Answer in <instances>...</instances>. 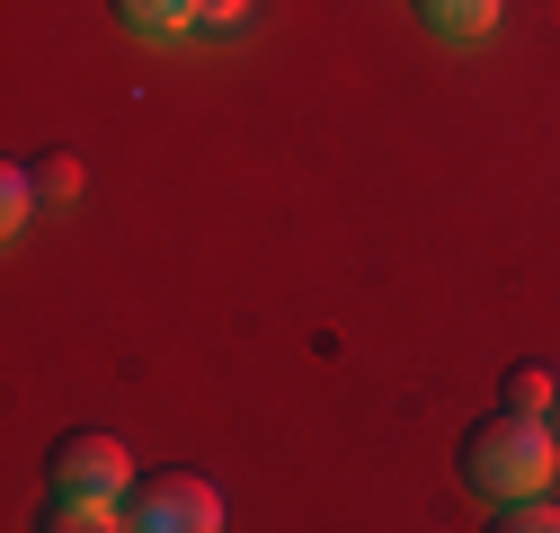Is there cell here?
I'll list each match as a JSON object with an SVG mask.
<instances>
[{
  "mask_svg": "<svg viewBox=\"0 0 560 533\" xmlns=\"http://www.w3.org/2000/svg\"><path fill=\"white\" fill-rule=\"evenodd\" d=\"M551 462H560V436H551V418H525V410H499L463 436V481L499 507L525 489H551Z\"/></svg>",
  "mask_w": 560,
  "mask_h": 533,
  "instance_id": "1",
  "label": "cell"
},
{
  "mask_svg": "<svg viewBox=\"0 0 560 533\" xmlns=\"http://www.w3.org/2000/svg\"><path fill=\"white\" fill-rule=\"evenodd\" d=\"M125 524L133 533H214L223 524V489L196 481V472H152V481H133Z\"/></svg>",
  "mask_w": 560,
  "mask_h": 533,
  "instance_id": "2",
  "label": "cell"
},
{
  "mask_svg": "<svg viewBox=\"0 0 560 533\" xmlns=\"http://www.w3.org/2000/svg\"><path fill=\"white\" fill-rule=\"evenodd\" d=\"M54 498H133V445L107 427H81L54 445Z\"/></svg>",
  "mask_w": 560,
  "mask_h": 533,
  "instance_id": "3",
  "label": "cell"
},
{
  "mask_svg": "<svg viewBox=\"0 0 560 533\" xmlns=\"http://www.w3.org/2000/svg\"><path fill=\"white\" fill-rule=\"evenodd\" d=\"M125 36L143 45H170V36H196V0H107Z\"/></svg>",
  "mask_w": 560,
  "mask_h": 533,
  "instance_id": "4",
  "label": "cell"
},
{
  "mask_svg": "<svg viewBox=\"0 0 560 533\" xmlns=\"http://www.w3.org/2000/svg\"><path fill=\"white\" fill-rule=\"evenodd\" d=\"M499 10L508 0H418V19H428L445 45H480L489 27H499Z\"/></svg>",
  "mask_w": 560,
  "mask_h": 533,
  "instance_id": "5",
  "label": "cell"
},
{
  "mask_svg": "<svg viewBox=\"0 0 560 533\" xmlns=\"http://www.w3.org/2000/svg\"><path fill=\"white\" fill-rule=\"evenodd\" d=\"M36 214H45V178H36V161H10V169H0V232L27 240Z\"/></svg>",
  "mask_w": 560,
  "mask_h": 533,
  "instance_id": "6",
  "label": "cell"
},
{
  "mask_svg": "<svg viewBox=\"0 0 560 533\" xmlns=\"http://www.w3.org/2000/svg\"><path fill=\"white\" fill-rule=\"evenodd\" d=\"M45 524H54V533H116V524H125V498H54Z\"/></svg>",
  "mask_w": 560,
  "mask_h": 533,
  "instance_id": "7",
  "label": "cell"
},
{
  "mask_svg": "<svg viewBox=\"0 0 560 533\" xmlns=\"http://www.w3.org/2000/svg\"><path fill=\"white\" fill-rule=\"evenodd\" d=\"M489 524H499V533H560V498H551V489H525V498H508Z\"/></svg>",
  "mask_w": 560,
  "mask_h": 533,
  "instance_id": "8",
  "label": "cell"
},
{
  "mask_svg": "<svg viewBox=\"0 0 560 533\" xmlns=\"http://www.w3.org/2000/svg\"><path fill=\"white\" fill-rule=\"evenodd\" d=\"M551 400H560L551 365H508V410H525V418H551Z\"/></svg>",
  "mask_w": 560,
  "mask_h": 533,
  "instance_id": "9",
  "label": "cell"
},
{
  "mask_svg": "<svg viewBox=\"0 0 560 533\" xmlns=\"http://www.w3.org/2000/svg\"><path fill=\"white\" fill-rule=\"evenodd\" d=\"M258 0H196V36H241Z\"/></svg>",
  "mask_w": 560,
  "mask_h": 533,
  "instance_id": "10",
  "label": "cell"
},
{
  "mask_svg": "<svg viewBox=\"0 0 560 533\" xmlns=\"http://www.w3.org/2000/svg\"><path fill=\"white\" fill-rule=\"evenodd\" d=\"M36 178H45V205H72V196H81V161L72 152H45Z\"/></svg>",
  "mask_w": 560,
  "mask_h": 533,
  "instance_id": "11",
  "label": "cell"
},
{
  "mask_svg": "<svg viewBox=\"0 0 560 533\" xmlns=\"http://www.w3.org/2000/svg\"><path fill=\"white\" fill-rule=\"evenodd\" d=\"M551 436H560V400H551Z\"/></svg>",
  "mask_w": 560,
  "mask_h": 533,
  "instance_id": "12",
  "label": "cell"
}]
</instances>
